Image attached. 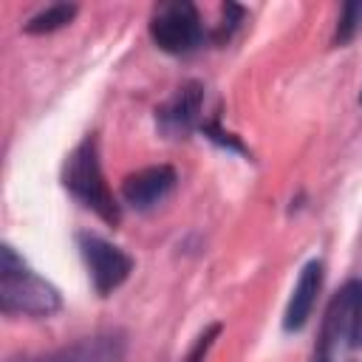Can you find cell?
<instances>
[{
  "label": "cell",
  "mask_w": 362,
  "mask_h": 362,
  "mask_svg": "<svg viewBox=\"0 0 362 362\" xmlns=\"http://www.w3.org/2000/svg\"><path fill=\"white\" fill-rule=\"evenodd\" d=\"M62 187L82 204L88 206L99 221L107 226H119L122 221V204L116 201L105 173H102V158H99V139L88 133L65 158L62 167Z\"/></svg>",
  "instance_id": "2"
},
{
  "label": "cell",
  "mask_w": 362,
  "mask_h": 362,
  "mask_svg": "<svg viewBox=\"0 0 362 362\" xmlns=\"http://www.w3.org/2000/svg\"><path fill=\"white\" fill-rule=\"evenodd\" d=\"M76 14H79L76 3H51L42 11H37L34 17H28L23 23V31L25 34H51V31H59L68 23H74Z\"/></svg>",
  "instance_id": "10"
},
{
  "label": "cell",
  "mask_w": 362,
  "mask_h": 362,
  "mask_svg": "<svg viewBox=\"0 0 362 362\" xmlns=\"http://www.w3.org/2000/svg\"><path fill=\"white\" fill-rule=\"evenodd\" d=\"M175 184H178V173L170 164H153V167L130 173L122 181V198L127 206L144 212L161 204L175 189Z\"/></svg>",
  "instance_id": "8"
},
{
  "label": "cell",
  "mask_w": 362,
  "mask_h": 362,
  "mask_svg": "<svg viewBox=\"0 0 362 362\" xmlns=\"http://www.w3.org/2000/svg\"><path fill=\"white\" fill-rule=\"evenodd\" d=\"M362 28V3L359 0H351L342 6L339 11V20H337V31H334V45H345L351 42Z\"/></svg>",
  "instance_id": "11"
},
{
  "label": "cell",
  "mask_w": 362,
  "mask_h": 362,
  "mask_svg": "<svg viewBox=\"0 0 362 362\" xmlns=\"http://www.w3.org/2000/svg\"><path fill=\"white\" fill-rule=\"evenodd\" d=\"M359 305H362V280H345L325 305L308 362H337L339 351L354 342Z\"/></svg>",
  "instance_id": "3"
},
{
  "label": "cell",
  "mask_w": 362,
  "mask_h": 362,
  "mask_svg": "<svg viewBox=\"0 0 362 362\" xmlns=\"http://www.w3.org/2000/svg\"><path fill=\"white\" fill-rule=\"evenodd\" d=\"M359 102H362V93H359Z\"/></svg>",
  "instance_id": "16"
},
{
  "label": "cell",
  "mask_w": 362,
  "mask_h": 362,
  "mask_svg": "<svg viewBox=\"0 0 362 362\" xmlns=\"http://www.w3.org/2000/svg\"><path fill=\"white\" fill-rule=\"evenodd\" d=\"M204 110V85L189 79L175 88V93L156 107V127L167 139H184L195 127H201Z\"/></svg>",
  "instance_id": "6"
},
{
  "label": "cell",
  "mask_w": 362,
  "mask_h": 362,
  "mask_svg": "<svg viewBox=\"0 0 362 362\" xmlns=\"http://www.w3.org/2000/svg\"><path fill=\"white\" fill-rule=\"evenodd\" d=\"M351 362H359V359H351Z\"/></svg>",
  "instance_id": "17"
},
{
  "label": "cell",
  "mask_w": 362,
  "mask_h": 362,
  "mask_svg": "<svg viewBox=\"0 0 362 362\" xmlns=\"http://www.w3.org/2000/svg\"><path fill=\"white\" fill-rule=\"evenodd\" d=\"M322 280H325V263L320 257L308 260L291 288V297H288V305H286V314H283V331L294 334V331H303L314 305H317V297L322 291Z\"/></svg>",
  "instance_id": "9"
},
{
  "label": "cell",
  "mask_w": 362,
  "mask_h": 362,
  "mask_svg": "<svg viewBox=\"0 0 362 362\" xmlns=\"http://www.w3.org/2000/svg\"><path fill=\"white\" fill-rule=\"evenodd\" d=\"M201 130H204V136H206L209 141H215V144H221V147H226V150H232V153L249 156V150H246V147L240 144V139H238L235 133L223 130L218 119H212V122H204V124H201Z\"/></svg>",
  "instance_id": "13"
},
{
  "label": "cell",
  "mask_w": 362,
  "mask_h": 362,
  "mask_svg": "<svg viewBox=\"0 0 362 362\" xmlns=\"http://www.w3.org/2000/svg\"><path fill=\"white\" fill-rule=\"evenodd\" d=\"M354 348H362V305H359V320H356V331H354Z\"/></svg>",
  "instance_id": "15"
},
{
  "label": "cell",
  "mask_w": 362,
  "mask_h": 362,
  "mask_svg": "<svg viewBox=\"0 0 362 362\" xmlns=\"http://www.w3.org/2000/svg\"><path fill=\"white\" fill-rule=\"evenodd\" d=\"M127 354V334L119 328H107L90 337H82L71 345H62L57 351L20 359V362H122ZM17 362V359H8Z\"/></svg>",
  "instance_id": "7"
},
{
  "label": "cell",
  "mask_w": 362,
  "mask_h": 362,
  "mask_svg": "<svg viewBox=\"0 0 362 362\" xmlns=\"http://www.w3.org/2000/svg\"><path fill=\"white\" fill-rule=\"evenodd\" d=\"M243 17H246L243 6H238V3H223V8H221V25L215 28V40H218V42H226V40L235 34V28L243 23Z\"/></svg>",
  "instance_id": "14"
},
{
  "label": "cell",
  "mask_w": 362,
  "mask_h": 362,
  "mask_svg": "<svg viewBox=\"0 0 362 362\" xmlns=\"http://www.w3.org/2000/svg\"><path fill=\"white\" fill-rule=\"evenodd\" d=\"M150 37L153 42L173 57L189 54L204 42V23L189 0H173V3H158L150 17Z\"/></svg>",
  "instance_id": "4"
},
{
  "label": "cell",
  "mask_w": 362,
  "mask_h": 362,
  "mask_svg": "<svg viewBox=\"0 0 362 362\" xmlns=\"http://www.w3.org/2000/svg\"><path fill=\"white\" fill-rule=\"evenodd\" d=\"M76 243H79V252H82V260L88 266V274H90V283L96 288L99 297H107L113 294L119 286L127 283L130 272H133V257L110 243L107 238L102 235H93V232H79L76 235Z\"/></svg>",
  "instance_id": "5"
},
{
  "label": "cell",
  "mask_w": 362,
  "mask_h": 362,
  "mask_svg": "<svg viewBox=\"0 0 362 362\" xmlns=\"http://www.w3.org/2000/svg\"><path fill=\"white\" fill-rule=\"evenodd\" d=\"M62 308L59 288L28 269L23 255L11 246H0V311L6 317H51Z\"/></svg>",
  "instance_id": "1"
},
{
  "label": "cell",
  "mask_w": 362,
  "mask_h": 362,
  "mask_svg": "<svg viewBox=\"0 0 362 362\" xmlns=\"http://www.w3.org/2000/svg\"><path fill=\"white\" fill-rule=\"evenodd\" d=\"M221 331H223V325H221V322H209V325L195 337L192 348L187 351V356H184L181 362H204V359H206V354H209V348H212V345H215V339L221 337Z\"/></svg>",
  "instance_id": "12"
}]
</instances>
